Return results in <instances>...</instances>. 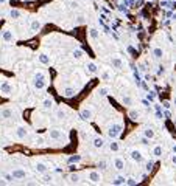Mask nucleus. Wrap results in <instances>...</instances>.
<instances>
[{
	"label": "nucleus",
	"mask_w": 176,
	"mask_h": 186,
	"mask_svg": "<svg viewBox=\"0 0 176 186\" xmlns=\"http://www.w3.org/2000/svg\"><path fill=\"white\" fill-rule=\"evenodd\" d=\"M171 161H173V163H174V164H176V154H174V155H173V157H171Z\"/></svg>",
	"instance_id": "nucleus-43"
},
{
	"label": "nucleus",
	"mask_w": 176,
	"mask_h": 186,
	"mask_svg": "<svg viewBox=\"0 0 176 186\" xmlns=\"http://www.w3.org/2000/svg\"><path fill=\"white\" fill-rule=\"evenodd\" d=\"M73 58H77V59L83 58V51L81 50H73Z\"/></svg>",
	"instance_id": "nucleus-36"
},
{
	"label": "nucleus",
	"mask_w": 176,
	"mask_h": 186,
	"mask_svg": "<svg viewBox=\"0 0 176 186\" xmlns=\"http://www.w3.org/2000/svg\"><path fill=\"white\" fill-rule=\"evenodd\" d=\"M33 86L36 90H42L47 87V76L44 71H36L34 78H33Z\"/></svg>",
	"instance_id": "nucleus-1"
},
{
	"label": "nucleus",
	"mask_w": 176,
	"mask_h": 186,
	"mask_svg": "<svg viewBox=\"0 0 176 186\" xmlns=\"http://www.w3.org/2000/svg\"><path fill=\"white\" fill-rule=\"evenodd\" d=\"M70 182L72 183H80V175L78 174H72L70 175Z\"/></svg>",
	"instance_id": "nucleus-33"
},
{
	"label": "nucleus",
	"mask_w": 176,
	"mask_h": 186,
	"mask_svg": "<svg viewBox=\"0 0 176 186\" xmlns=\"http://www.w3.org/2000/svg\"><path fill=\"white\" fill-rule=\"evenodd\" d=\"M86 68H87V71L92 73V74H95V73L98 71V67H97V64H95V62H89V64L86 65Z\"/></svg>",
	"instance_id": "nucleus-23"
},
{
	"label": "nucleus",
	"mask_w": 176,
	"mask_h": 186,
	"mask_svg": "<svg viewBox=\"0 0 176 186\" xmlns=\"http://www.w3.org/2000/svg\"><path fill=\"white\" fill-rule=\"evenodd\" d=\"M136 178H126V184H136Z\"/></svg>",
	"instance_id": "nucleus-38"
},
{
	"label": "nucleus",
	"mask_w": 176,
	"mask_h": 186,
	"mask_svg": "<svg viewBox=\"0 0 176 186\" xmlns=\"http://www.w3.org/2000/svg\"><path fill=\"white\" fill-rule=\"evenodd\" d=\"M128 116L131 118L133 121H137V119H139V116H140V112H137V110H129Z\"/></svg>",
	"instance_id": "nucleus-26"
},
{
	"label": "nucleus",
	"mask_w": 176,
	"mask_h": 186,
	"mask_svg": "<svg viewBox=\"0 0 176 186\" xmlns=\"http://www.w3.org/2000/svg\"><path fill=\"white\" fill-rule=\"evenodd\" d=\"M53 106H55L53 98H45V99L42 101V107H44L45 110H52V109H53Z\"/></svg>",
	"instance_id": "nucleus-15"
},
{
	"label": "nucleus",
	"mask_w": 176,
	"mask_h": 186,
	"mask_svg": "<svg viewBox=\"0 0 176 186\" xmlns=\"http://www.w3.org/2000/svg\"><path fill=\"white\" fill-rule=\"evenodd\" d=\"M75 93H77V90L72 88V87H67V88L62 90V95L66 96V98H73V96H75Z\"/></svg>",
	"instance_id": "nucleus-19"
},
{
	"label": "nucleus",
	"mask_w": 176,
	"mask_h": 186,
	"mask_svg": "<svg viewBox=\"0 0 176 186\" xmlns=\"http://www.w3.org/2000/svg\"><path fill=\"white\" fill-rule=\"evenodd\" d=\"M41 26H42V23L38 20V19H33V20H31V31H33V33L39 31V30H41Z\"/></svg>",
	"instance_id": "nucleus-21"
},
{
	"label": "nucleus",
	"mask_w": 176,
	"mask_h": 186,
	"mask_svg": "<svg viewBox=\"0 0 176 186\" xmlns=\"http://www.w3.org/2000/svg\"><path fill=\"white\" fill-rule=\"evenodd\" d=\"M122 130H123L122 123H114L112 126H109V129H108V135H109L111 140H115L120 134H122Z\"/></svg>",
	"instance_id": "nucleus-3"
},
{
	"label": "nucleus",
	"mask_w": 176,
	"mask_h": 186,
	"mask_svg": "<svg viewBox=\"0 0 176 186\" xmlns=\"http://www.w3.org/2000/svg\"><path fill=\"white\" fill-rule=\"evenodd\" d=\"M143 136H146L148 140L154 138V130H153V129H145V130H143Z\"/></svg>",
	"instance_id": "nucleus-28"
},
{
	"label": "nucleus",
	"mask_w": 176,
	"mask_h": 186,
	"mask_svg": "<svg viewBox=\"0 0 176 186\" xmlns=\"http://www.w3.org/2000/svg\"><path fill=\"white\" fill-rule=\"evenodd\" d=\"M151 54H153V58H154V59L159 61V59H162V58H164V50L161 48V46H154Z\"/></svg>",
	"instance_id": "nucleus-12"
},
{
	"label": "nucleus",
	"mask_w": 176,
	"mask_h": 186,
	"mask_svg": "<svg viewBox=\"0 0 176 186\" xmlns=\"http://www.w3.org/2000/svg\"><path fill=\"white\" fill-rule=\"evenodd\" d=\"M114 167H115L117 171H123L125 169V161L120 157H115L114 158Z\"/></svg>",
	"instance_id": "nucleus-14"
},
{
	"label": "nucleus",
	"mask_w": 176,
	"mask_h": 186,
	"mask_svg": "<svg viewBox=\"0 0 176 186\" xmlns=\"http://www.w3.org/2000/svg\"><path fill=\"white\" fill-rule=\"evenodd\" d=\"M112 184H126V178L122 177V175H118V177H115V178L112 180Z\"/></svg>",
	"instance_id": "nucleus-25"
},
{
	"label": "nucleus",
	"mask_w": 176,
	"mask_h": 186,
	"mask_svg": "<svg viewBox=\"0 0 176 186\" xmlns=\"http://www.w3.org/2000/svg\"><path fill=\"white\" fill-rule=\"evenodd\" d=\"M106 166H108V164H106V161H100V163H98V167H100V169H108Z\"/></svg>",
	"instance_id": "nucleus-37"
},
{
	"label": "nucleus",
	"mask_w": 176,
	"mask_h": 186,
	"mask_svg": "<svg viewBox=\"0 0 176 186\" xmlns=\"http://www.w3.org/2000/svg\"><path fill=\"white\" fill-rule=\"evenodd\" d=\"M56 118H58V119H66V118H67V109L59 107V109L56 110Z\"/></svg>",
	"instance_id": "nucleus-18"
},
{
	"label": "nucleus",
	"mask_w": 176,
	"mask_h": 186,
	"mask_svg": "<svg viewBox=\"0 0 176 186\" xmlns=\"http://www.w3.org/2000/svg\"><path fill=\"white\" fill-rule=\"evenodd\" d=\"M173 152H176V144L173 146Z\"/></svg>",
	"instance_id": "nucleus-45"
},
{
	"label": "nucleus",
	"mask_w": 176,
	"mask_h": 186,
	"mask_svg": "<svg viewBox=\"0 0 176 186\" xmlns=\"http://www.w3.org/2000/svg\"><path fill=\"white\" fill-rule=\"evenodd\" d=\"M109 149H111L112 152H118V151H120V144L115 141V140H112V141L109 143Z\"/></svg>",
	"instance_id": "nucleus-24"
},
{
	"label": "nucleus",
	"mask_w": 176,
	"mask_h": 186,
	"mask_svg": "<svg viewBox=\"0 0 176 186\" xmlns=\"http://www.w3.org/2000/svg\"><path fill=\"white\" fill-rule=\"evenodd\" d=\"M0 160H2V152H0Z\"/></svg>",
	"instance_id": "nucleus-47"
},
{
	"label": "nucleus",
	"mask_w": 176,
	"mask_h": 186,
	"mask_svg": "<svg viewBox=\"0 0 176 186\" xmlns=\"http://www.w3.org/2000/svg\"><path fill=\"white\" fill-rule=\"evenodd\" d=\"M38 59H39V62L44 64V65H49V64H50V56H49L47 53H41V54L38 56Z\"/></svg>",
	"instance_id": "nucleus-17"
},
{
	"label": "nucleus",
	"mask_w": 176,
	"mask_h": 186,
	"mask_svg": "<svg viewBox=\"0 0 176 186\" xmlns=\"http://www.w3.org/2000/svg\"><path fill=\"white\" fill-rule=\"evenodd\" d=\"M78 161H81V157L80 155H75V157H70L69 158V163H78Z\"/></svg>",
	"instance_id": "nucleus-35"
},
{
	"label": "nucleus",
	"mask_w": 176,
	"mask_h": 186,
	"mask_svg": "<svg viewBox=\"0 0 176 186\" xmlns=\"http://www.w3.org/2000/svg\"><path fill=\"white\" fill-rule=\"evenodd\" d=\"M3 3H6V0H0V5H3Z\"/></svg>",
	"instance_id": "nucleus-44"
},
{
	"label": "nucleus",
	"mask_w": 176,
	"mask_h": 186,
	"mask_svg": "<svg viewBox=\"0 0 176 186\" xmlns=\"http://www.w3.org/2000/svg\"><path fill=\"white\" fill-rule=\"evenodd\" d=\"M44 183H52V178L50 177H44Z\"/></svg>",
	"instance_id": "nucleus-40"
},
{
	"label": "nucleus",
	"mask_w": 176,
	"mask_h": 186,
	"mask_svg": "<svg viewBox=\"0 0 176 186\" xmlns=\"http://www.w3.org/2000/svg\"><path fill=\"white\" fill-rule=\"evenodd\" d=\"M109 93V88L108 87H101V88H98V96H106Z\"/></svg>",
	"instance_id": "nucleus-32"
},
{
	"label": "nucleus",
	"mask_w": 176,
	"mask_h": 186,
	"mask_svg": "<svg viewBox=\"0 0 176 186\" xmlns=\"http://www.w3.org/2000/svg\"><path fill=\"white\" fill-rule=\"evenodd\" d=\"M16 136L20 138V140L27 138V136H28V127H27V126H19L16 129Z\"/></svg>",
	"instance_id": "nucleus-9"
},
{
	"label": "nucleus",
	"mask_w": 176,
	"mask_h": 186,
	"mask_svg": "<svg viewBox=\"0 0 176 186\" xmlns=\"http://www.w3.org/2000/svg\"><path fill=\"white\" fill-rule=\"evenodd\" d=\"M20 16H22V13L19 11V9H10V13H8V17L13 19V20H17Z\"/></svg>",
	"instance_id": "nucleus-20"
},
{
	"label": "nucleus",
	"mask_w": 176,
	"mask_h": 186,
	"mask_svg": "<svg viewBox=\"0 0 176 186\" xmlns=\"http://www.w3.org/2000/svg\"><path fill=\"white\" fill-rule=\"evenodd\" d=\"M131 160H133V161H137V163H140V161L143 160L142 152L137 151V149H133V151H131Z\"/></svg>",
	"instance_id": "nucleus-10"
},
{
	"label": "nucleus",
	"mask_w": 176,
	"mask_h": 186,
	"mask_svg": "<svg viewBox=\"0 0 176 186\" xmlns=\"http://www.w3.org/2000/svg\"><path fill=\"white\" fill-rule=\"evenodd\" d=\"M151 166H153V161H148V164H146V169L150 171V169H151Z\"/></svg>",
	"instance_id": "nucleus-42"
},
{
	"label": "nucleus",
	"mask_w": 176,
	"mask_h": 186,
	"mask_svg": "<svg viewBox=\"0 0 176 186\" xmlns=\"http://www.w3.org/2000/svg\"><path fill=\"white\" fill-rule=\"evenodd\" d=\"M111 64H112L114 68H122V67H123V61H122V58H120V56H114V58L111 59Z\"/></svg>",
	"instance_id": "nucleus-11"
},
{
	"label": "nucleus",
	"mask_w": 176,
	"mask_h": 186,
	"mask_svg": "<svg viewBox=\"0 0 176 186\" xmlns=\"http://www.w3.org/2000/svg\"><path fill=\"white\" fill-rule=\"evenodd\" d=\"M80 116H81L83 121H90L92 118H94V110H92L90 107H84L80 112Z\"/></svg>",
	"instance_id": "nucleus-5"
},
{
	"label": "nucleus",
	"mask_w": 176,
	"mask_h": 186,
	"mask_svg": "<svg viewBox=\"0 0 176 186\" xmlns=\"http://www.w3.org/2000/svg\"><path fill=\"white\" fill-rule=\"evenodd\" d=\"M89 36L92 37V39H98L100 33H98V30H97V28H90V30H89Z\"/></svg>",
	"instance_id": "nucleus-29"
},
{
	"label": "nucleus",
	"mask_w": 176,
	"mask_h": 186,
	"mask_svg": "<svg viewBox=\"0 0 176 186\" xmlns=\"http://www.w3.org/2000/svg\"><path fill=\"white\" fill-rule=\"evenodd\" d=\"M34 144H36V146H42V144H44V138H42V136H36V138H34Z\"/></svg>",
	"instance_id": "nucleus-34"
},
{
	"label": "nucleus",
	"mask_w": 176,
	"mask_h": 186,
	"mask_svg": "<svg viewBox=\"0 0 176 186\" xmlns=\"http://www.w3.org/2000/svg\"><path fill=\"white\" fill-rule=\"evenodd\" d=\"M83 23H84V17L80 16V17H78V20H77V25H83Z\"/></svg>",
	"instance_id": "nucleus-39"
},
{
	"label": "nucleus",
	"mask_w": 176,
	"mask_h": 186,
	"mask_svg": "<svg viewBox=\"0 0 176 186\" xmlns=\"http://www.w3.org/2000/svg\"><path fill=\"white\" fill-rule=\"evenodd\" d=\"M140 141H142V144H148V138H146V136H143V138L140 140Z\"/></svg>",
	"instance_id": "nucleus-41"
},
{
	"label": "nucleus",
	"mask_w": 176,
	"mask_h": 186,
	"mask_svg": "<svg viewBox=\"0 0 176 186\" xmlns=\"http://www.w3.org/2000/svg\"><path fill=\"white\" fill-rule=\"evenodd\" d=\"M11 175H13V178L20 180V178H25V177H27V172H25L24 169H14V171L11 172Z\"/></svg>",
	"instance_id": "nucleus-13"
},
{
	"label": "nucleus",
	"mask_w": 176,
	"mask_h": 186,
	"mask_svg": "<svg viewBox=\"0 0 176 186\" xmlns=\"http://www.w3.org/2000/svg\"><path fill=\"white\" fill-rule=\"evenodd\" d=\"M153 155H154V157H161V155H162V146H154Z\"/></svg>",
	"instance_id": "nucleus-30"
},
{
	"label": "nucleus",
	"mask_w": 176,
	"mask_h": 186,
	"mask_svg": "<svg viewBox=\"0 0 176 186\" xmlns=\"http://www.w3.org/2000/svg\"><path fill=\"white\" fill-rule=\"evenodd\" d=\"M2 39H3L6 44H14L16 36H14V33H13L11 30H3V31H2Z\"/></svg>",
	"instance_id": "nucleus-6"
},
{
	"label": "nucleus",
	"mask_w": 176,
	"mask_h": 186,
	"mask_svg": "<svg viewBox=\"0 0 176 186\" xmlns=\"http://www.w3.org/2000/svg\"><path fill=\"white\" fill-rule=\"evenodd\" d=\"M122 102L125 106H133V98L131 96H123L122 98Z\"/></svg>",
	"instance_id": "nucleus-31"
},
{
	"label": "nucleus",
	"mask_w": 176,
	"mask_h": 186,
	"mask_svg": "<svg viewBox=\"0 0 176 186\" xmlns=\"http://www.w3.org/2000/svg\"><path fill=\"white\" fill-rule=\"evenodd\" d=\"M111 78H112V74H111L109 70H103V71H101V79H103V81H109Z\"/></svg>",
	"instance_id": "nucleus-27"
},
{
	"label": "nucleus",
	"mask_w": 176,
	"mask_h": 186,
	"mask_svg": "<svg viewBox=\"0 0 176 186\" xmlns=\"http://www.w3.org/2000/svg\"><path fill=\"white\" fill-rule=\"evenodd\" d=\"M0 118H3V119L13 118V109H3V110H0Z\"/></svg>",
	"instance_id": "nucleus-16"
},
{
	"label": "nucleus",
	"mask_w": 176,
	"mask_h": 186,
	"mask_svg": "<svg viewBox=\"0 0 176 186\" xmlns=\"http://www.w3.org/2000/svg\"><path fill=\"white\" fill-rule=\"evenodd\" d=\"M34 171L38 174H41V175H45L49 172V164L44 163V161H36L34 163Z\"/></svg>",
	"instance_id": "nucleus-4"
},
{
	"label": "nucleus",
	"mask_w": 176,
	"mask_h": 186,
	"mask_svg": "<svg viewBox=\"0 0 176 186\" xmlns=\"http://www.w3.org/2000/svg\"><path fill=\"white\" fill-rule=\"evenodd\" d=\"M13 93V84L8 81V79H0V95L3 96H10Z\"/></svg>",
	"instance_id": "nucleus-2"
},
{
	"label": "nucleus",
	"mask_w": 176,
	"mask_h": 186,
	"mask_svg": "<svg viewBox=\"0 0 176 186\" xmlns=\"http://www.w3.org/2000/svg\"><path fill=\"white\" fill-rule=\"evenodd\" d=\"M103 146H105V140L101 138V136H95V138H94V147L101 149Z\"/></svg>",
	"instance_id": "nucleus-22"
},
{
	"label": "nucleus",
	"mask_w": 176,
	"mask_h": 186,
	"mask_svg": "<svg viewBox=\"0 0 176 186\" xmlns=\"http://www.w3.org/2000/svg\"><path fill=\"white\" fill-rule=\"evenodd\" d=\"M49 136H50L52 140H62V138H64V132H62L61 129L53 127V129L49 130Z\"/></svg>",
	"instance_id": "nucleus-7"
},
{
	"label": "nucleus",
	"mask_w": 176,
	"mask_h": 186,
	"mask_svg": "<svg viewBox=\"0 0 176 186\" xmlns=\"http://www.w3.org/2000/svg\"><path fill=\"white\" fill-rule=\"evenodd\" d=\"M87 178L90 180V183H100L101 182V174H100V171H89V174H87Z\"/></svg>",
	"instance_id": "nucleus-8"
},
{
	"label": "nucleus",
	"mask_w": 176,
	"mask_h": 186,
	"mask_svg": "<svg viewBox=\"0 0 176 186\" xmlns=\"http://www.w3.org/2000/svg\"><path fill=\"white\" fill-rule=\"evenodd\" d=\"M173 102H174V106H176V96H174V99H173Z\"/></svg>",
	"instance_id": "nucleus-46"
}]
</instances>
